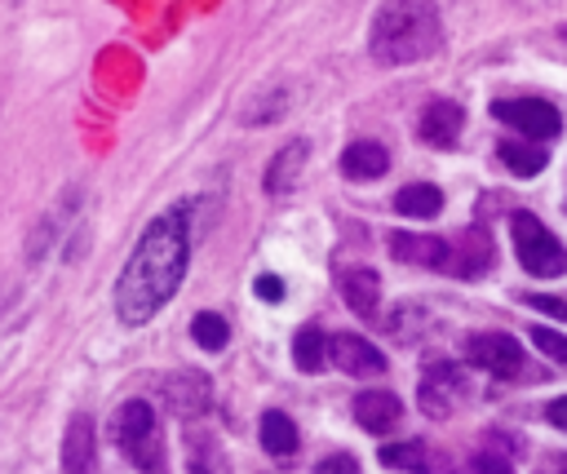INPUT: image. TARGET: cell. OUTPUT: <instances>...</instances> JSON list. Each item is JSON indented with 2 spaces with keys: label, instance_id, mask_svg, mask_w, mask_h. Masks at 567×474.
<instances>
[{
  "label": "cell",
  "instance_id": "cell-1",
  "mask_svg": "<svg viewBox=\"0 0 567 474\" xmlns=\"http://www.w3.org/2000/svg\"><path fill=\"white\" fill-rule=\"evenodd\" d=\"M191 262V226H186V208H169L160 213L134 249V258L125 262L121 280H116V315L125 328H143L156 319L160 306L173 302L182 275Z\"/></svg>",
  "mask_w": 567,
  "mask_h": 474
},
{
  "label": "cell",
  "instance_id": "cell-2",
  "mask_svg": "<svg viewBox=\"0 0 567 474\" xmlns=\"http://www.w3.org/2000/svg\"><path fill=\"white\" fill-rule=\"evenodd\" d=\"M373 58L386 67L426 63L443 49V19L434 0H386L373 19Z\"/></svg>",
  "mask_w": 567,
  "mask_h": 474
},
{
  "label": "cell",
  "instance_id": "cell-3",
  "mask_svg": "<svg viewBox=\"0 0 567 474\" xmlns=\"http://www.w3.org/2000/svg\"><path fill=\"white\" fill-rule=\"evenodd\" d=\"M510 235H514V258L528 275L536 280H558L567 275V249L558 245V235L528 208H519L510 217Z\"/></svg>",
  "mask_w": 567,
  "mask_h": 474
},
{
  "label": "cell",
  "instance_id": "cell-4",
  "mask_svg": "<svg viewBox=\"0 0 567 474\" xmlns=\"http://www.w3.org/2000/svg\"><path fill=\"white\" fill-rule=\"evenodd\" d=\"M116 435H121V448L129 452V461L147 474H160L165 465V452H160V439H156V408L147 399H129L121 413H116Z\"/></svg>",
  "mask_w": 567,
  "mask_h": 474
},
{
  "label": "cell",
  "instance_id": "cell-5",
  "mask_svg": "<svg viewBox=\"0 0 567 474\" xmlns=\"http://www.w3.org/2000/svg\"><path fill=\"white\" fill-rule=\"evenodd\" d=\"M492 115L506 125H514L523 138L532 143H549L558 138L563 121H558V111L545 102V98H514V102H492Z\"/></svg>",
  "mask_w": 567,
  "mask_h": 474
},
{
  "label": "cell",
  "instance_id": "cell-6",
  "mask_svg": "<svg viewBox=\"0 0 567 474\" xmlns=\"http://www.w3.org/2000/svg\"><path fill=\"white\" fill-rule=\"evenodd\" d=\"M466 360L475 369H488L492 377H514L523 369V346L510 332H475L466 341Z\"/></svg>",
  "mask_w": 567,
  "mask_h": 474
},
{
  "label": "cell",
  "instance_id": "cell-7",
  "mask_svg": "<svg viewBox=\"0 0 567 474\" xmlns=\"http://www.w3.org/2000/svg\"><path fill=\"white\" fill-rule=\"evenodd\" d=\"M328 360L342 369L347 377H377V373H386V354L373 341H364L360 332L328 337Z\"/></svg>",
  "mask_w": 567,
  "mask_h": 474
},
{
  "label": "cell",
  "instance_id": "cell-8",
  "mask_svg": "<svg viewBox=\"0 0 567 474\" xmlns=\"http://www.w3.org/2000/svg\"><path fill=\"white\" fill-rule=\"evenodd\" d=\"M462 391H466V382H462L457 369H452V364H434L426 373V382H421V408H426V417H447L452 408H457Z\"/></svg>",
  "mask_w": 567,
  "mask_h": 474
},
{
  "label": "cell",
  "instance_id": "cell-9",
  "mask_svg": "<svg viewBox=\"0 0 567 474\" xmlns=\"http://www.w3.org/2000/svg\"><path fill=\"white\" fill-rule=\"evenodd\" d=\"M462 125H466L462 106L447 102V98H434V102L421 111V138H426L430 147H457Z\"/></svg>",
  "mask_w": 567,
  "mask_h": 474
},
{
  "label": "cell",
  "instance_id": "cell-10",
  "mask_svg": "<svg viewBox=\"0 0 567 474\" xmlns=\"http://www.w3.org/2000/svg\"><path fill=\"white\" fill-rule=\"evenodd\" d=\"M165 399L178 417H200L213 404V386L204 373H173L165 377Z\"/></svg>",
  "mask_w": 567,
  "mask_h": 474
},
{
  "label": "cell",
  "instance_id": "cell-11",
  "mask_svg": "<svg viewBox=\"0 0 567 474\" xmlns=\"http://www.w3.org/2000/svg\"><path fill=\"white\" fill-rule=\"evenodd\" d=\"M390 253H395V262H412V267L443 271L447 258H452V245L439 240V235H395V240H390Z\"/></svg>",
  "mask_w": 567,
  "mask_h": 474
},
{
  "label": "cell",
  "instance_id": "cell-12",
  "mask_svg": "<svg viewBox=\"0 0 567 474\" xmlns=\"http://www.w3.org/2000/svg\"><path fill=\"white\" fill-rule=\"evenodd\" d=\"M93 456H98L93 417H89V413H76V417L67 421V439H63V470H67V474H89V470H93Z\"/></svg>",
  "mask_w": 567,
  "mask_h": 474
},
{
  "label": "cell",
  "instance_id": "cell-13",
  "mask_svg": "<svg viewBox=\"0 0 567 474\" xmlns=\"http://www.w3.org/2000/svg\"><path fill=\"white\" fill-rule=\"evenodd\" d=\"M399 417H404V404H399V395H390V391H364V395L355 399V421H360L364 430H373V435H390V430L399 426Z\"/></svg>",
  "mask_w": 567,
  "mask_h": 474
},
{
  "label": "cell",
  "instance_id": "cell-14",
  "mask_svg": "<svg viewBox=\"0 0 567 474\" xmlns=\"http://www.w3.org/2000/svg\"><path fill=\"white\" fill-rule=\"evenodd\" d=\"M306 156H310V143H288L271 165H267V191L271 195H288L293 191V182L302 178V169H306Z\"/></svg>",
  "mask_w": 567,
  "mask_h": 474
},
{
  "label": "cell",
  "instance_id": "cell-15",
  "mask_svg": "<svg viewBox=\"0 0 567 474\" xmlns=\"http://www.w3.org/2000/svg\"><path fill=\"white\" fill-rule=\"evenodd\" d=\"M390 169V156L382 143H351L347 156H342V173L355 178V182H373Z\"/></svg>",
  "mask_w": 567,
  "mask_h": 474
},
{
  "label": "cell",
  "instance_id": "cell-16",
  "mask_svg": "<svg viewBox=\"0 0 567 474\" xmlns=\"http://www.w3.org/2000/svg\"><path fill=\"white\" fill-rule=\"evenodd\" d=\"M342 293H347V306L355 311V315H377V306H382V280L373 275V271H347L342 275Z\"/></svg>",
  "mask_w": 567,
  "mask_h": 474
},
{
  "label": "cell",
  "instance_id": "cell-17",
  "mask_svg": "<svg viewBox=\"0 0 567 474\" xmlns=\"http://www.w3.org/2000/svg\"><path fill=\"white\" fill-rule=\"evenodd\" d=\"M395 208H399L404 217H421V222H430V217H439V213H443V191H439L434 182H412V187H404V191L395 195Z\"/></svg>",
  "mask_w": 567,
  "mask_h": 474
},
{
  "label": "cell",
  "instance_id": "cell-18",
  "mask_svg": "<svg viewBox=\"0 0 567 474\" xmlns=\"http://www.w3.org/2000/svg\"><path fill=\"white\" fill-rule=\"evenodd\" d=\"M452 262H466V267H457V275H466V280H475V275H484L488 271V262H492V245H488V230H470L466 235V245L462 249H452V258H447V267Z\"/></svg>",
  "mask_w": 567,
  "mask_h": 474
},
{
  "label": "cell",
  "instance_id": "cell-19",
  "mask_svg": "<svg viewBox=\"0 0 567 474\" xmlns=\"http://www.w3.org/2000/svg\"><path fill=\"white\" fill-rule=\"evenodd\" d=\"M258 430H262V448H267V452H275V456H293V452H297V426H293L288 413L271 408Z\"/></svg>",
  "mask_w": 567,
  "mask_h": 474
},
{
  "label": "cell",
  "instance_id": "cell-20",
  "mask_svg": "<svg viewBox=\"0 0 567 474\" xmlns=\"http://www.w3.org/2000/svg\"><path fill=\"white\" fill-rule=\"evenodd\" d=\"M324 360H328V341H324V332H319L315 324L297 328V337H293V364H297L302 373H324Z\"/></svg>",
  "mask_w": 567,
  "mask_h": 474
},
{
  "label": "cell",
  "instance_id": "cell-21",
  "mask_svg": "<svg viewBox=\"0 0 567 474\" xmlns=\"http://www.w3.org/2000/svg\"><path fill=\"white\" fill-rule=\"evenodd\" d=\"M501 165H506L514 178H536V173L549 165V156H545L541 147H532V143H501Z\"/></svg>",
  "mask_w": 567,
  "mask_h": 474
},
{
  "label": "cell",
  "instance_id": "cell-22",
  "mask_svg": "<svg viewBox=\"0 0 567 474\" xmlns=\"http://www.w3.org/2000/svg\"><path fill=\"white\" fill-rule=\"evenodd\" d=\"M191 337H195V346H204V350H222L226 341H231V328H226L222 315L204 311V315L191 319Z\"/></svg>",
  "mask_w": 567,
  "mask_h": 474
},
{
  "label": "cell",
  "instance_id": "cell-23",
  "mask_svg": "<svg viewBox=\"0 0 567 474\" xmlns=\"http://www.w3.org/2000/svg\"><path fill=\"white\" fill-rule=\"evenodd\" d=\"M382 465H390V470H412V474H426L430 456H426V448H421V443H386V448H382Z\"/></svg>",
  "mask_w": 567,
  "mask_h": 474
},
{
  "label": "cell",
  "instance_id": "cell-24",
  "mask_svg": "<svg viewBox=\"0 0 567 474\" xmlns=\"http://www.w3.org/2000/svg\"><path fill=\"white\" fill-rule=\"evenodd\" d=\"M532 346L554 364H567V337L563 332H549V328H532Z\"/></svg>",
  "mask_w": 567,
  "mask_h": 474
},
{
  "label": "cell",
  "instance_id": "cell-25",
  "mask_svg": "<svg viewBox=\"0 0 567 474\" xmlns=\"http://www.w3.org/2000/svg\"><path fill=\"white\" fill-rule=\"evenodd\" d=\"M315 474H360V461L351 452H337V456H324L315 465Z\"/></svg>",
  "mask_w": 567,
  "mask_h": 474
},
{
  "label": "cell",
  "instance_id": "cell-26",
  "mask_svg": "<svg viewBox=\"0 0 567 474\" xmlns=\"http://www.w3.org/2000/svg\"><path fill=\"white\" fill-rule=\"evenodd\" d=\"M253 289H258V297H262L267 306H280V302H284V280H280V275H258Z\"/></svg>",
  "mask_w": 567,
  "mask_h": 474
},
{
  "label": "cell",
  "instance_id": "cell-27",
  "mask_svg": "<svg viewBox=\"0 0 567 474\" xmlns=\"http://www.w3.org/2000/svg\"><path fill=\"white\" fill-rule=\"evenodd\" d=\"M470 474H514V470H510V461H506V456L484 452V456H475V461H470Z\"/></svg>",
  "mask_w": 567,
  "mask_h": 474
},
{
  "label": "cell",
  "instance_id": "cell-28",
  "mask_svg": "<svg viewBox=\"0 0 567 474\" xmlns=\"http://www.w3.org/2000/svg\"><path fill=\"white\" fill-rule=\"evenodd\" d=\"M536 311H545V315H554V319H567V302H558V297H541V293H532L528 297Z\"/></svg>",
  "mask_w": 567,
  "mask_h": 474
},
{
  "label": "cell",
  "instance_id": "cell-29",
  "mask_svg": "<svg viewBox=\"0 0 567 474\" xmlns=\"http://www.w3.org/2000/svg\"><path fill=\"white\" fill-rule=\"evenodd\" d=\"M545 417H549V426H558V430H567V395H558L549 408H545Z\"/></svg>",
  "mask_w": 567,
  "mask_h": 474
}]
</instances>
